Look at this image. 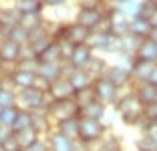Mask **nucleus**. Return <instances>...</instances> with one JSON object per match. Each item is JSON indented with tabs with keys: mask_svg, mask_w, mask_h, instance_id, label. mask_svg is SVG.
Masks as SVG:
<instances>
[{
	"mask_svg": "<svg viewBox=\"0 0 157 151\" xmlns=\"http://www.w3.org/2000/svg\"><path fill=\"white\" fill-rule=\"evenodd\" d=\"M115 111L119 115V119L127 127H141L145 123V107L141 105V101L137 99V95L133 93V89L121 91L119 99L115 101Z\"/></svg>",
	"mask_w": 157,
	"mask_h": 151,
	"instance_id": "1",
	"label": "nucleus"
},
{
	"mask_svg": "<svg viewBox=\"0 0 157 151\" xmlns=\"http://www.w3.org/2000/svg\"><path fill=\"white\" fill-rule=\"evenodd\" d=\"M109 131V125L105 121H99V119H85V117H78V145L83 149H93L97 145L105 133Z\"/></svg>",
	"mask_w": 157,
	"mask_h": 151,
	"instance_id": "2",
	"label": "nucleus"
},
{
	"mask_svg": "<svg viewBox=\"0 0 157 151\" xmlns=\"http://www.w3.org/2000/svg\"><path fill=\"white\" fill-rule=\"evenodd\" d=\"M51 105V99L44 91L33 87V89H22V91H16V107L28 113H34V111H46Z\"/></svg>",
	"mask_w": 157,
	"mask_h": 151,
	"instance_id": "3",
	"label": "nucleus"
},
{
	"mask_svg": "<svg viewBox=\"0 0 157 151\" xmlns=\"http://www.w3.org/2000/svg\"><path fill=\"white\" fill-rule=\"evenodd\" d=\"M87 45L93 48L95 55H101V56L111 55V56H117V55H119V46H121V38L113 37L111 32L95 30V32H91Z\"/></svg>",
	"mask_w": 157,
	"mask_h": 151,
	"instance_id": "4",
	"label": "nucleus"
},
{
	"mask_svg": "<svg viewBox=\"0 0 157 151\" xmlns=\"http://www.w3.org/2000/svg\"><path fill=\"white\" fill-rule=\"evenodd\" d=\"M71 20L75 24H78V26L87 28L89 32H93V30H97L101 26V22L105 20V12L99 6H77Z\"/></svg>",
	"mask_w": 157,
	"mask_h": 151,
	"instance_id": "5",
	"label": "nucleus"
},
{
	"mask_svg": "<svg viewBox=\"0 0 157 151\" xmlns=\"http://www.w3.org/2000/svg\"><path fill=\"white\" fill-rule=\"evenodd\" d=\"M103 77L111 83L113 87L119 89V91L133 87V77H131L129 67L123 64V63H119V60H117V63H109V64H107V71H105Z\"/></svg>",
	"mask_w": 157,
	"mask_h": 151,
	"instance_id": "6",
	"label": "nucleus"
},
{
	"mask_svg": "<svg viewBox=\"0 0 157 151\" xmlns=\"http://www.w3.org/2000/svg\"><path fill=\"white\" fill-rule=\"evenodd\" d=\"M55 45V38H52V32H51V22H48V26L40 28V30L33 32L30 37H28V42L26 46H24V50H26L28 55H33L34 59L38 60V56L44 52L48 46Z\"/></svg>",
	"mask_w": 157,
	"mask_h": 151,
	"instance_id": "7",
	"label": "nucleus"
},
{
	"mask_svg": "<svg viewBox=\"0 0 157 151\" xmlns=\"http://www.w3.org/2000/svg\"><path fill=\"white\" fill-rule=\"evenodd\" d=\"M46 113H48L52 125H55V123H60V121H67V119H77V117H78V105L75 103V99H69V101H51V105H48Z\"/></svg>",
	"mask_w": 157,
	"mask_h": 151,
	"instance_id": "8",
	"label": "nucleus"
},
{
	"mask_svg": "<svg viewBox=\"0 0 157 151\" xmlns=\"http://www.w3.org/2000/svg\"><path fill=\"white\" fill-rule=\"evenodd\" d=\"M93 93H95V99H97L99 103H103V105H107V107H113L115 101L119 99V95H121L119 89L113 87L105 77L93 81Z\"/></svg>",
	"mask_w": 157,
	"mask_h": 151,
	"instance_id": "9",
	"label": "nucleus"
},
{
	"mask_svg": "<svg viewBox=\"0 0 157 151\" xmlns=\"http://www.w3.org/2000/svg\"><path fill=\"white\" fill-rule=\"evenodd\" d=\"M93 56H95V52H93V48L87 42L85 45H75V48L71 50V55L65 60V64L71 67V69H87V64L91 63Z\"/></svg>",
	"mask_w": 157,
	"mask_h": 151,
	"instance_id": "10",
	"label": "nucleus"
},
{
	"mask_svg": "<svg viewBox=\"0 0 157 151\" xmlns=\"http://www.w3.org/2000/svg\"><path fill=\"white\" fill-rule=\"evenodd\" d=\"M22 50H24V46L8 41V38H2L0 41V56H2L4 67H16L18 60L22 59Z\"/></svg>",
	"mask_w": 157,
	"mask_h": 151,
	"instance_id": "11",
	"label": "nucleus"
},
{
	"mask_svg": "<svg viewBox=\"0 0 157 151\" xmlns=\"http://www.w3.org/2000/svg\"><path fill=\"white\" fill-rule=\"evenodd\" d=\"M46 95H48L51 101H69V99L75 97V89L71 87V83L67 81V77H60V79H56L55 83L48 85Z\"/></svg>",
	"mask_w": 157,
	"mask_h": 151,
	"instance_id": "12",
	"label": "nucleus"
},
{
	"mask_svg": "<svg viewBox=\"0 0 157 151\" xmlns=\"http://www.w3.org/2000/svg\"><path fill=\"white\" fill-rule=\"evenodd\" d=\"M46 145L51 151H81V145L73 139L65 137V135H60L56 129H52L48 135H46Z\"/></svg>",
	"mask_w": 157,
	"mask_h": 151,
	"instance_id": "13",
	"label": "nucleus"
},
{
	"mask_svg": "<svg viewBox=\"0 0 157 151\" xmlns=\"http://www.w3.org/2000/svg\"><path fill=\"white\" fill-rule=\"evenodd\" d=\"M65 77H67V81L71 83V87L75 89V93L93 87V79L85 69H71V67L65 64Z\"/></svg>",
	"mask_w": 157,
	"mask_h": 151,
	"instance_id": "14",
	"label": "nucleus"
},
{
	"mask_svg": "<svg viewBox=\"0 0 157 151\" xmlns=\"http://www.w3.org/2000/svg\"><path fill=\"white\" fill-rule=\"evenodd\" d=\"M36 77H38V81L51 85V83H55L56 79L65 77V63L63 64H59V63H38Z\"/></svg>",
	"mask_w": 157,
	"mask_h": 151,
	"instance_id": "15",
	"label": "nucleus"
},
{
	"mask_svg": "<svg viewBox=\"0 0 157 151\" xmlns=\"http://www.w3.org/2000/svg\"><path fill=\"white\" fill-rule=\"evenodd\" d=\"M20 20V14L16 12L12 4H2L0 6V38H6L8 30H12Z\"/></svg>",
	"mask_w": 157,
	"mask_h": 151,
	"instance_id": "16",
	"label": "nucleus"
},
{
	"mask_svg": "<svg viewBox=\"0 0 157 151\" xmlns=\"http://www.w3.org/2000/svg\"><path fill=\"white\" fill-rule=\"evenodd\" d=\"M133 93L137 95V99L141 101V105L143 107H149L153 105V103H157V87L155 85H151V83H137V85H133Z\"/></svg>",
	"mask_w": 157,
	"mask_h": 151,
	"instance_id": "17",
	"label": "nucleus"
},
{
	"mask_svg": "<svg viewBox=\"0 0 157 151\" xmlns=\"http://www.w3.org/2000/svg\"><path fill=\"white\" fill-rule=\"evenodd\" d=\"M153 67L155 64L153 63H147V60H141V59H133L129 63V71H131V77H133V85H137V83H145L149 79V75H151Z\"/></svg>",
	"mask_w": 157,
	"mask_h": 151,
	"instance_id": "18",
	"label": "nucleus"
},
{
	"mask_svg": "<svg viewBox=\"0 0 157 151\" xmlns=\"http://www.w3.org/2000/svg\"><path fill=\"white\" fill-rule=\"evenodd\" d=\"M89 151H125V143H123V139H121L115 131L109 129V131L105 133V137Z\"/></svg>",
	"mask_w": 157,
	"mask_h": 151,
	"instance_id": "19",
	"label": "nucleus"
},
{
	"mask_svg": "<svg viewBox=\"0 0 157 151\" xmlns=\"http://www.w3.org/2000/svg\"><path fill=\"white\" fill-rule=\"evenodd\" d=\"M107 20H109V32L117 38H123L129 34V18H125L123 14L113 12L107 14Z\"/></svg>",
	"mask_w": 157,
	"mask_h": 151,
	"instance_id": "20",
	"label": "nucleus"
},
{
	"mask_svg": "<svg viewBox=\"0 0 157 151\" xmlns=\"http://www.w3.org/2000/svg\"><path fill=\"white\" fill-rule=\"evenodd\" d=\"M18 26H22L28 34H33L40 28L48 26V18H46V14H22L18 20Z\"/></svg>",
	"mask_w": 157,
	"mask_h": 151,
	"instance_id": "21",
	"label": "nucleus"
},
{
	"mask_svg": "<svg viewBox=\"0 0 157 151\" xmlns=\"http://www.w3.org/2000/svg\"><path fill=\"white\" fill-rule=\"evenodd\" d=\"M30 115H33L30 127H33L40 137H46V135L55 129V125H52V121H51V117H48L46 111H34V113H30Z\"/></svg>",
	"mask_w": 157,
	"mask_h": 151,
	"instance_id": "22",
	"label": "nucleus"
},
{
	"mask_svg": "<svg viewBox=\"0 0 157 151\" xmlns=\"http://www.w3.org/2000/svg\"><path fill=\"white\" fill-rule=\"evenodd\" d=\"M107 111H109V107L103 105V103H99V101L95 99V101H91L89 105H85V107H81V109H78V117H85V119H99V121H105Z\"/></svg>",
	"mask_w": 157,
	"mask_h": 151,
	"instance_id": "23",
	"label": "nucleus"
},
{
	"mask_svg": "<svg viewBox=\"0 0 157 151\" xmlns=\"http://www.w3.org/2000/svg\"><path fill=\"white\" fill-rule=\"evenodd\" d=\"M151 34V24L141 16H135L129 20V37L137 38V41H145Z\"/></svg>",
	"mask_w": 157,
	"mask_h": 151,
	"instance_id": "24",
	"label": "nucleus"
},
{
	"mask_svg": "<svg viewBox=\"0 0 157 151\" xmlns=\"http://www.w3.org/2000/svg\"><path fill=\"white\" fill-rule=\"evenodd\" d=\"M135 59H141V60H147V63L157 64V45L151 42L149 38L139 42L137 46V52H135Z\"/></svg>",
	"mask_w": 157,
	"mask_h": 151,
	"instance_id": "25",
	"label": "nucleus"
},
{
	"mask_svg": "<svg viewBox=\"0 0 157 151\" xmlns=\"http://www.w3.org/2000/svg\"><path fill=\"white\" fill-rule=\"evenodd\" d=\"M12 6L20 16L22 14H44V6L40 0H14Z\"/></svg>",
	"mask_w": 157,
	"mask_h": 151,
	"instance_id": "26",
	"label": "nucleus"
},
{
	"mask_svg": "<svg viewBox=\"0 0 157 151\" xmlns=\"http://www.w3.org/2000/svg\"><path fill=\"white\" fill-rule=\"evenodd\" d=\"M55 129L65 135V137L73 139V141H78V117L77 119H67V121H60V123H55Z\"/></svg>",
	"mask_w": 157,
	"mask_h": 151,
	"instance_id": "27",
	"label": "nucleus"
},
{
	"mask_svg": "<svg viewBox=\"0 0 157 151\" xmlns=\"http://www.w3.org/2000/svg\"><path fill=\"white\" fill-rule=\"evenodd\" d=\"M107 64H109V60L105 59V56H101V55H95L91 59V63L87 64V73L91 75V79L95 81V79H101L103 75H105V71H107Z\"/></svg>",
	"mask_w": 157,
	"mask_h": 151,
	"instance_id": "28",
	"label": "nucleus"
},
{
	"mask_svg": "<svg viewBox=\"0 0 157 151\" xmlns=\"http://www.w3.org/2000/svg\"><path fill=\"white\" fill-rule=\"evenodd\" d=\"M141 2L143 0H119V6H117V12L123 14L125 18H135L139 16V8H141Z\"/></svg>",
	"mask_w": 157,
	"mask_h": 151,
	"instance_id": "29",
	"label": "nucleus"
},
{
	"mask_svg": "<svg viewBox=\"0 0 157 151\" xmlns=\"http://www.w3.org/2000/svg\"><path fill=\"white\" fill-rule=\"evenodd\" d=\"M38 63H59V64L65 63V56H63V52H60L59 45L55 42L52 46H48V48L38 56Z\"/></svg>",
	"mask_w": 157,
	"mask_h": 151,
	"instance_id": "30",
	"label": "nucleus"
},
{
	"mask_svg": "<svg viewBox=\"0 0 157 151\" xmlns=\"http://www.w3.org/2000/svg\"><path fill=\"white\" fill-rule=\"evenodd\" d=\"M14 137H16V141H18V145L22 147H28L30 143H34L36 139H40V135H38L36 131H34L33 127H28V129H22V131H18V133H14Z\"/></svg>",
	"mask_w": 157,
	"mask_h": 151,
	"instance_id": "31",
	"label": "nucleus"
},
{
	"mask_svg": "<svg viewBox=\"0 0 157 151\" xmlns=\"http://www.w3.org/2000/svg\"><path fill=\"white\" fill-rule=\"evenodd\" d=\"M135 151H157V141L149 137L147 133H141L135 139Z\"/></svg>",
	"mask_w": 157,
	"mask_h": 151,
	"instance_id": "32",
	"label": "nucleus"
},
{
	"mask_svg": "<svg viewBox=\"0 0 157 151\" xmlns=\"http://www.w3.org/2000/svg\"><path fill=\"white\" fill-rule=\"evenodd\" d=\"M28 37H30V34H28V32L24 30L22 26H18V24H16L12 30H8V34H6V38H8V41L16 42V45H20V46H26Z\"/></svg>",
	"mask_w": 157,
	"mask_h": 151,
	"instance_id": "33",
	"label": "nucleus"
},
{
	"mask_svg": "<svg viewBox=\"0 0 157 151\" xmlns=\"http://www.w3.org/2000/svg\"><path fill=\"white\" fill-rule=\"evenodd\" d=\"M0 107L8 109V107H16V91L12 87H4L0 91Z\"/></svg>",
	"mask_w": 157,
	"mask_h": 151,
	"instance_id": "34",
	"label": "nucleus"
},
{
	"mask_svg": "<svg viewBox=\"0 0 157 151\" xmlns=\"http://www.w3.org/2000/svg\"><path fill=\"white\" fill-rule=\"evenodd\" d=\"M30 123H33V115L28 113V111L20 109L18 111V117H16V121H14V125H12V131L18 133V131H22V129H28V127H30Z\"/></svg>",
	"mask_w": 157,
	"mask_h": 151,
	"instance_id": "35",
	"label": "nucleus"
},
{
	"mask_svg": "<svg viewBox=\"0 0 157 151\" xmlns=\"http://www.w3.org/2000/svg\"><path fill=\"white\" fill-rule=\"evenodd\" d=\"M18 107H8V109L2 111V115H0V125H4V127H10L12 129L14 121H16V117H18Z\"/></svg>",
	"mask_w": 157,
	"mask_h": 151,
	"instance_id": "36",
	"label": "nucleus"
},
{
	"mask_svg": "<svg viewBox=\"0 0 157 151\" xmlns=\"http://www.w3.org/2000/svg\"><path fill=\"white\" fill-rule=\"evenodd\" d=\"M73 99H75V103L78 105V109H81V107H85V105H89L91 101H95V93H93V87H91V89H83V91H77Z\"/></svg>",
	"mask_w": 157,
	"mask_h": 151,
	"instance_id": "37",
	"label": "nucleus"
},
{
	"mask_svg": "<svg viewBox=\"0 0 157 151\" xmlns=\"http://www.w3.org/2000/svg\"><path fill=\"white\" fill-rule=\"evenodd\" d=\"M155 8H157L155 2H145V0H143V2H141V8H139V16L147 20L149 16H151V14L155 12Z\"/></svg>",
	"mask_w": 157,
	"mask_h": 151,
	"instance_id": "38",
	"label": "nucleus"
},
{
	"mask_svg": "<svg viewBox=\"0 0 157 151\" xmlns=\"http://www.w3.org/2000/svg\"><path fill=\"white\" fill-rule=\"evenodd\" d=\"M22 151H51V149H48V145H46V139L40 137V139H36L34 143H30L28 147H24Z\"/></svg>",
	"mask_w": 157,
	"mask_h": 151,
	"instance_id": "39",
	"label": "nucleus"
},
{
	"mask_svg": "<svg viewBox=\"0 0 157 151\" xmlns=\"http://www.w3.org/2000/svg\"><path fill=\"white\" fill-rule=\"evenodd\" d=\"M42 2V6H44V10H59V8H63V6H67L69 4V0H40Z\"/></svg>",
	"mask_w": 157,
	"mask_h": 151,
	"instance_id": "40",
	"label": "nucleus"
},
{
	"mask_svg": "<svg viewBox=\"0 0 157 151\" xmlns=\"http://www.w3.org/2000/svg\"><path fill=\"white\" fill-rule=\"evenodd\" d=\"M145 121H147V123H155L157 121V103L145 107Z\"/></svg>",
	"mask_w": 157,
	"mask_h": 151,
	"instance_id": "41",
	"label": "nucleus"
},
{
	"mask_svg": "<svg viewBox=\"0 0 157 151\" xmlns=\"http://www.w3.org/2000/svg\"><path fill=\"white\" fill-rule=\"evenodd\" d=\"M2 147H4L6 151H22V147L18 145V141H16V137H14V135H12V137H10L6 143H2Z\"/></svg>",
	"mask_w": 157,
	"mask_h": 151,
	"instance_id": "42",
	"label": "nucleus"
},
{
	"mask_svg": "<svg viewBox=\"0 0 157 151\" xmlns=\"http://www.w3.org/2000/svg\"><path fill=\"white\" fill-rule=\"evenodd\" d=\"M12 135H14V131H12L10 127H4V125H0V145H2V143H6L10 137H12Z\"/></svg>",
	"mask_w": 157,
	"mask_h": 151,
	"instance_id": "43",
	"label": "nucleus"
},
{
	"mask_svg": "<svg viewBox=\"0 0 157 151\" xmlns=\"http://www.w3.org/2000/svg\"><path fill=\"white\" fill-rule=\"evenodd\" d=\"M77 6H99L101 0H75Z\"/></svg>",
	"mask_w": 157,
	"mask_h": 151,
	"instance_id": "44",
	"label": "nucleus"
},
{
	"mask_svg": "<svg viewBox=\"0 0 157 151\" xmlns=\"http://www.w3.org/2000/svg\"><path fill=\"white\" fill-rule=\"evenodd\" d=\"M147 83H151V85H155V87H157V64L153 67V71H151V75H149Z\"/></svg>",
	"mask_w": 157,
	"mask_h": 151,
	"instance_id": "45",
	"label": "nucleus"
},
{
	"mask_svg": "<svg viewBox=\"0 0 157 151\" xmlns=\"http://www.w3.org/2000/svg\"><path fill=\"white\" fill-rule=\"evenodd\" d=\"M147 22L151 24V28H157V8H155V12H153L151 16L147 18Z\"/></svg>",
	"mask_w": 157,
	"mask_h": 151,
	"instance_id": "46",
	"label": "nucleus"
},
{
	"mask_svg": "<svg viewBox=\"0 0 157 151\" xmlns=\"http://www.w3.org/2000/svg\"><path fill=\"white\" fill-rule=\"evenodd\" d=\"M149 41L157 45V28H151V34H149Z\"/></svg>",
	"mask_w": 157,
	"mask_h": 151,
	"instance_id": "47",
	"label": "nucleus"
},
{
	"mask_svg": "<svg viewBox=\"0 0 157 151\" xmlns=\"http://www.w3.org/2000/svg\"><path fill=\"white\" fill-rule=\"evenodd\" d=\"M4 69V63H2V56H0V71Z\"/></svg>",
	"mask_w": 157,
	"mask_h": 151,
	"instance_id": "48",
	"label": "nucleus"
},
{
	"mask_svg": "<svg viewBox=\"0 0 157 151\" xmlns=\"http://www.w3.org/2000/svg\"><path fill=\"white\" fill-rule=\"evenodd\" d=\"M2 89H4V83H2V79H0V91H2Z\"/></svg>",
	"mask_w": 157,
	"mask_h": 151,
	"instance_id": "49",
	"label": "nucleus"
},
{
	"mask_svg": "<svg viewBox=\"0 0 157 151\" xmlns=\"http://www.w3.org/2000/svg\"><path fill=\"white\" fill-rule=\"evenodd\" d=\"M0 2H2V4H4V2H10V4H12L14 0H0Z\"/></svg>",
	"mask_w": 157,
	"mask_h": 151,
	"instance_id": "50",
	"label": "nucleus"
},
{
	"mask_svg": "<svg viewBox=\"0 0 157 151\" xmlns=\"http://www.w3.org/2000/svg\"><path fill=\"white\" fill-rule=\"evenodd\" d=\"M145 2H157V0H145Z\"/></svg>",
	"mask_w": 157,
	"mask_h": 151,
	"instance_id": "51",
	"label": "nucleus"
},
{
	"mask_svg": "<svg viewBox=\"0 0 157 151\" xmlns=\"http://www.w3.org/2000/svg\"><path fill=\"white\" fill-rule=\"evenodd\" d=\"M0 151H6V149H4V147H2V145H0Z\"/></svg>",
	"mask_w": 157,
	"mask_h": 151,
	"instance_id": "52",
	"label": "nucleus"
},
{
	"mask_svg": "<svg viewBox=\"0 0 157 151\" xmlns=\"http://www.w3.org/2000/svg\"><path fill=\"white\" fill-rule=\"evenodd\" d=\"M2 111H4V109H2V107H0V115H2Z\"/></svg>",
	"mask_w": 157,
	"mask_h": 151,
	"instance_id": "53",
	"label": "nucleus"
},
{
	"mask_svg": "<svg viewBox=\"0 0 157 151\" xmlns=\"http://www.w3.org/2000/svg\"><path fill=\"white\" fill-rule=\"evenodd\" d=\"M81 151H87V149H83V147H81Z\"/></svg>",
	"mask_w": 157,
	"mask_h": 151,
	"instance_id": "54",
	"label": "nucleus"
},
{
	"mask_svg": "<svg viewBox=\"0 0 157 151\" xmlns=\"http://www.w3.org/2000/svg\"><path fill=\"white\" fill-rule=\"evenodd\" d=\"M0 6H2V2H0Z\"/></svg>",
	"mask_w": 157,
	"mask_h": 151,
	"instance_id": "55",
	"label": "nucleus"
},
{
	"mask_svg": "<svg viewBox=\"0 0 157 151\" xmlns=\"http://www.w3.org/2000/svg\"><path fill=\"white\" fill-rule=\"evenodd\" d=\"M155 125H157V121H155Z\"/></svg>",
	"mask_w": 157,
	"mask_h": 151,
	"instance_id": "56",
	"label": "nucleus"
},
{
	"mask_svg": "<svg viewBox=\"0 0 157 151\" xmlns=\"http://www.w3.org/2000/svg\"><path fill=\"white\" fill-rule=\"evenodd\" d=\"M0 41H2V38H0Z\"/></svg>",
	"mask_w": 157,
	"mask_h": 151,
	"instance_id": "57",
	"label": "nucleus"
},
{
	"mask_svg": "<svg viewBox=\"0 0 157 151\" xmlns=\"http://www.w3.org/2000/svg\"><path fill=\"white\" fill-rule=\"evenodd\" d=\"M155 4H157V2H155Z\"/></svg>",
	"mask_w": 157,
	"mask_h": 151,
	"instance_id": "58",
	"label": "nucleus"
}]
</instances>
